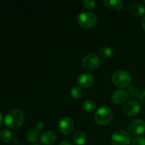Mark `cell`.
I'll list each match as a JSON object with an SVG mask.
<instances>
[{"mask_svg":"<svg viewBox=\"0 0 145 145\" xmlns=\"http://www.w3.org/2000/svg\"><path fill=\"white\" fill-rule=\"evenodd\" d=\"M99 54L101 57L103 58H109L113 55V50L109 47L104 46L99 49Z\"/></svg>","mask_w":145,"mask_h":145,"instance_id":"cell-19","label":"cell"},{"mask_svg":"<svg viewBox=\"0 0 145 145\" xmlns=\"http://www.w3.org/2000/svg\"><path fill=\"white\" fill-rule=\"evenodd\" d=\"M24 120V115L22 110L18 108H14L7 113L4 123L9 128L16 129L22 125Z\"/></svg>","mask_w":145,"mask_h":145,"instance_id":"cell-1","label":"cell"},{"mask_svg":"<svg viewBox=\"0 0 145 145\" xmlns=\"http://www.w3.org/2000/svg\"><path fill=\"white\" fill-rule=\"evenodd\" d=\"M96 104L91 100H86L82 104V108L86 112H92L96 109Z\"/></svg>","mask_w":145,"mask_h":145,"instance_id":"cell-17","label":"cell"},{"mask_svg":"<svg viewBox=\"0 0 145 145\" xmlns=\"http://www.w3.org/2000/svg\"><path fill=\"white\" fill-rule=\"evenodd\" d=\"M131 142V137L127 132L120 130L115 132L111 136L112 145H128Z\"/></svg>","mask_w":145,"mask_h":145,"instance_id":"cell-6","label":"cell"},{"mask_svg":"<svg viewBox=\"0 0 145 145\" xmlns=\"http://www.w3.org/2000/svg\"><path fill=\"white\" fill-rule=\"evenodd\" d=\"M78 24L84 28H91L97 23V16L93 12L84 11L78 15L76 18Z\"/></svg>","mask_w":145,"mask_h":145,"instance_id":"cell-4","label":"cell"},{"mask_svg":"<svg viewBox=\"0 0 145 145\" xmlns=\"http://www.w3.org/2000/svg\"><path fill=\"white\" fill-rule=\"evenodd\" d=\"M33 145H40L39 144H37V143H35V144H33Z\"/></svg>","mask_w":145,"mask_h":145,"instance_id":"cell-29","label":"cell"},{"mask_svg":"<svg viewBox=\"0 0 145 145\" xmlns=\"http://www.w3.org/2000/svg\"><path fill=\"white\" fill-rule=\"evenodd\" d=\"M113 113L110 108L101 106L96 110L94 114L95 122L99 125H106L113 120Z\"/></svg>","mask_w":145,"mask_h":145,"instance_id":"cell-2","label":"cell"},{"mask_svg":"<svg viewBox=\"0 0 145 145\" xmlns=\"http://www.w3.org/2000/svg\"><path fill=\"white\" fill-rule=\"evenodd\" d=\"M133 145H145V138L143 137H137L133 139L132 142Z\"/></svg>","mask_w":145,"mask_h":145,"instance_id":"cell-23","label":"cell"},{"mask_svg":"<svg viewBox=\"0 0 145 145\" xmlns=\"http://www.w3.org/2000/svg\"><path fill=\"white\" fill-rule=\"evenodd\" d=\"M2 116H1V114L0 113V126H1V123H2Z\"/></svg>","mask_w":145,"mask_h":145,"instance_id":"cell-28","label":"cell"},{"mask_svg":"<svg viewBox=\"0 0 145 145\" xmlns=\"http://www.w3.org/2000/svg\"><path fill=\"white\" fill-rule=\"evenodd\" d=\"M100 58L94 53L89 54L82 61V65L84 69L89 71L96 70L100 66Z\"/></svg>","mask_w":145,"mask_h":145,"instance_id":"cell-5","label":"cell"},{"mask_svg":"<svg viewBox=\"0 0 145 145\" xmlns=\"http://www.w3.org/2000/svg\"><path fill=\"white\" fill-rule=\"evenodd\" d=\"M127 92H128L129 95L132 98H134V99H137V98H139V96H140L139 90L137 88L134 87V86H130L127 89Z\"/></svg>","mask_w":145,"mask_h":145,"instance_id":"cell-21","label":"cell"},{"mask_svg":"<svg viewBox=\"0 0 145 145\" xmlns=\"http://www.w3.org/2000/svg\"><path fill=\"white\" fill-rule=\"evenodd\" d=\"M58 145H73V144H72L71 142H69L64 141V142H62L59 143Z\"/></svg>","mask_w":145,"mask_h":145,"instance_id":"cell-26","label":"cell"},{"mask_svg":"<svg viewBox=\"0 0 145 145\" xmlns=\"http://www.w3.org/2000/svg\"><path fill=\"white\" fill-rule=\"evenodd\" d=\"M44 128H45V125H44V123L39 122V123H37L36 125H35V130H36L38 133H40V132H42Z\"/></svg>","mask_w":145,"mask_h":145,"instance_id":"cell-24","label":"cell"},{"mask_svg":"<svg viewBox=\"0 0 145 145\" xmlns=\"http://www.w3.org/2000/svg\"><path fill=\"white\" fill-rule=\"evenodd\" d=\"M57 134L54 131H47L42 133L39 137L40 143L43 145H52L56 142Z\"/></svg>","mask_w":145,"mask_h":145,"instance_id":"cell-12","label":"cell"},{"mask_svg":"<svg viewBox=\"0 0 145 145\" xmlns=\"http://www.w3.org/2000/svg\"><path fill=\"white\" fill-rule=\"evenodd\" d=\"M0 139L3 142H9L12 139V133L8 129H4L0 133Z\"/></svg>","mask_w":145,"mask_h":145,"instance_id":"cell-16","label":"cell"},{"mask_svg":"<svg viewBox=\"0 0 145 145\" xmlns=\"http://www.w3.org/2000/svg\"><path fill=\"white\" fill-rule=\"evenodd\" d=\"M87 137H86V134L83 132H76L74 135L73 137H72V140H73L74 143L76 145H83L86 143Z\"/></svg>","mask_w":145,"mask_h":145,"instance_id":"cell-15","label":"cell"},{"mask_svg":"<svg viewBox=\"0 0 145 145\" xmlns=\"http://www.w3.org/2000/svg\"><path fill=\"white\" fill-rule=\"evenodd\" d=\"M112 82L116 87L125 89L130 85L132 77L130 74L125 71H117L112 76Z\"/></svg>","mask_w":145,"mask_h":145,"instance_id":"cell-3","label":"cell"},{"mask_svg":"<svg viewBox=\"0 0 145 145\" xmlns=\"http://www.w3.org/2000/svg\"><path fill=\"white\" fill-rule=\"evenodd\" d=\"M128 98V93L123 89L114 91L111 95V100L116 104H123L125 103Z\"/></svg>","mask_w":145,"mask_h":145,"instance_id":"cell-10","label":"cell"},{"mask_svg":"<svg viewBox=\"0 0 145 145\" xmlns=\"http://www.w3.org/2000/svg\"><path fill=\"white\" fill-rule=\"evenodd\" d=\"M129 11L131 14L137 16L143 15L145 14V7L143 5L137 3H134L131 4L129 8Z\"/></svg>","mask_w":145,"mask_h":145,"instance_id":"cell-14","label":"cell"},{"mask_svg":"<svg viewBox=\"0 0 145 145\" xmlns=\"http://www.w3.org/2000/svg\"><path fill=\"white\" fill-rule=\"evenodd\" d=\"M82 91L80 88L77 87V86H75L73 87L71 90V96H72L74 99H79L82 96Z\"/></svg>","mask_w":145,"mask_h":145,"instance_id":"cell-20","label":"cell"},{"mask_svg":"<svg viewBox=\"0 0 145 145\" xmlns=\"http://www.w3.org/2000/svg\"><path fill=\"white\" fill-rule=\"evenodd\" d=\"M139 100L142 103H144L145 104V89L144 91L141 92V93L140 94V96H139Z\"/></svg>","mask_w":145,"mask_h":145,"instance_id":"cell-25","label":"cell"},{"mask_svg":"<svg viewBox=\"0 0 145 145\" xmlns=\"http://www.w3.org/2000/svg\"><path fill=\"white\" fill-rule=\"evenodd\" d=\"M142 25L143 29H144L145 31V16L143 17L142 20Z\"/></svg>","mask_w":145,"mask_h":145,"instance_id":"cell-27","label":"cell"},{"mask_svg":"<svg viewBox=\"0 0 145 145\" xmlns=\"http://www.w3.org/2000/svg\"><path fill=\"white\" fill-rule=\"evenodd\" d=\"M83 4L85 8L89 10L94 9L95 7H96V1H93V0H84L83 1Z\"/></svg>","mask_w":145,"mask_h":145,"instance_id":"cell-22","label":"cell"},{"mask_svg":"<svg viewBox=\"0 0 145 145\" xmlns=\"http://www.w3.org/2000/svg\"><path fill=\"white\" fill-rule=\"evenodd\" d=\"M104 4L107 8L113 11H119L123 7L121 0H105Z\"/></svg>","mask_w":145,"mask_h":145,"instance_id":"cell-13","label":"cell"},{"mask_svg":"<svg viewBox=\"0 0 145 145\" xmlns=\"http://www.w3.org/2000/svg\"><path fill=\"white\" fill-rule=\"evenodd\" d=\"M128 130L130 134L133 135H140L145 131V122L141 119L133 120L129 124Z\"/></svg>","mask_w":145,"mask_h":145,"instance_id":"cell-7","label":"cell"},{"mask_svg":"<svg viewBox=\"0 0 145 145\" xmlns=\"http://www.w3.org/2000/svg\"><path fill=\"white\" fill-rule=\"evenodd\" d=\"M144 3H145V1H144Z\"/></svg>","mask_w":145,"mask_h":145,"instance_id":"cell-30","label":"cell"},{"mask_svg":"<svg viewBox=\"0 0 145 145\" xmlns=\"http://www.w3.org/2000/svg\"><path fill=\"white\" fill-rule=\"evenodd\" d=\"M39 139V136H38V133L35 130V129H31L28 130L27 133V140H28L29 142H36Z\"/></svg>","mask_w":145,"mask_h":145,"instance_id":"cell-18","label":"cell"},{"mask_svg":"<svg viewBox=\"0 0 145 145\" xmlns=\"http://www.w3.org/2000/svg\"><path fill=\"white\" fill-rule=\"evenodd\" d=\"M77 83L81 87L89 88L94 83V79L90 74L82 73L78 77Z\"/></svg>","mask_w":145,"mask_h":145,"instance_id":"cell-11","label":"cell"},{"mask_svg":"<svg viewBox=\"0 0 145 145\" xmlns=\"http://www.w3.org/2000/svg\"><path fill=\"white\" fill-rule=\"evenodd\" d=\"M74 128V123L70 118H63L59 121V129L62 134L69 135L72 133Z\"/></svg>","mask_w":145,"mask_h":145,"instance_id":"cell-8","label":"cell"},{"mask_svg":"<svg viewBox=\"0 0 145 145\" xmlns=\"http://www.w3.org/2000/svg\"><path fill=\"white\" fill-rule=\"evenodd\" d=\"M123 111L128 116H135L140 111V104L136 100H132L127 102L123 108Z\"/></svg>","mask_w":145,"mask_h":145,"instance_id":"cell-9","label":"cell"}]
</instances>
